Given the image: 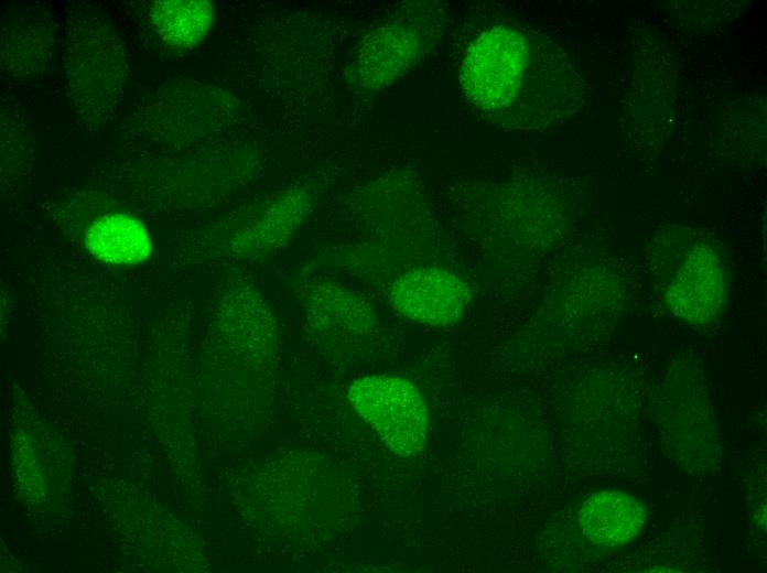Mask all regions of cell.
<instances>
[{
	"label": "cell",
	"mask_w": 767,
	"mask_h": 573,
	"mask_svg": "<svg viewBox=\"0 0 767 573\" xmlns=\"http://www.w3.org/2000/svg\"><path fill=\"white\" fill-rule=\"evenodd\" d=\"M415 34L400 25L377 30L365 40L355 62L356 74L367 87H379L400 76L418 51Z\"/></svg>",
	"instance_id": "obj_6"
},
{
	"label": "cell",
	"mask_w": 767,
	"mask_h": 573,
	"mask_svg": "<svg viewBox=\"0 0 767 573\" xmlns=\"http://www.w3.org/2000/svg\"><path fill=\"white\" fill-rule=\"evenodd\" d=\"M317 298L318 301L313 300L311 303L314 321L324 323L335 333L360 331L369 321L365 304L346 290L330 286L325 294L321 292Z\"/></svg>",
	"instance_id": "obj_9"
},
{
	"label": "cell",
	"mask_w": 767,
	"mask_h": 573,
	"mask_svg": "<svg viewBox=\"0 0 767 573\" xmlns=\"http://www.w3.org/2000/svg\"><path fill=\"white\" fill-rule=\"evenodd\" d=\"M671 312L693 326L714 322L725 298V269L719 253L707 245L695 246L667 290Z\"/></svg>",
	"instance_id": "obj_4"
},
{
	"label": "cell",
	"mask_w": 767,
	"mask_h": 573,
	"mask_svg": "<svg viewBox=\"0 0 767 573\" xmlns=\"http://www.w3.org/2000/svg\"><path fill=\"white\" fill-rule=\"evenodd\" d=\"M646 520L644 505L633 495L602 490L591 495L579 512L583 534L593 543L617 547L634 540Z\"/></svg>",
	"instance_id": "obj_5"
},
{
	"label": "cell",
	"mask_w": 767,
	"mask_h": 573,
	"mask_svg": "<svg viewBox=\"0 0 767 573\" xmlns=\"http://www.w3.org/2000/svg\"><path fill=\"white\" fill-rule=\"evenodd\" d=\"M392 307L406 318L447 326L462 320L471 301L467 284L440 268H419L400 275L390 290Z\"/></svg>",
	"instance_id": "obj_3"
},
{
	"label": "cell",
	"mask_w": 767,
	"mask_h": 573,
	"mask_svg": "<svg viewBox=\"0 0 767 573\" xmlns=\"http://www.w3.org/2000/svg\"><path fill=\"white\" fill-rule=\"evenodd\" d=\"M85 244L95 258L115 264H137L148 259L152 250L143 224L126 214L98 218L88 228Z\"/></svg>",
	"instance_id": "obj_7"
},
{
	"label": "cell",
	"mask_w": 767,
	"mask_h": 573,
	"mask_svg": "<svg viewBox=\"0 0 767 573\" xmlns=\"http://www.w3.org/2000/svg\"><path fill=\"white\" fill-rule=\"evenodd\" d=\"M150 15L164 42L191 48L208 33L214 20V9L208 1H156Z\"/></svg>",
	"instance_id": "obj_8"
},
{
	"label": "cell",
	"mask_w": 767,
	"mask_h": 573,
	"mask_svg": "<svg viewBox=\"0 0 767 573\" xmlns=\"http://www.w3.org/2000/svg\"><path fill=\"white\" fill-rule=\"evenodd\" d=\"M348 400L380 440L401 456L420 453L429 434V411L419 389L393 375H369L356 379Z\"/></svg>",
	"instance_id": "obj_1"
},
{
	"label": "cell",
	"mask_w": 767,
	"mask_h": 573,
	"mask_svg": "<svg viewBox=\"0 0 767 573\" xmlns=\"http://www.w3.org/2000/svg\"><path fill=\"white\" fill-rule=\"evenodd\" d=\"M528 62L526 40L516 30L495 26L468 47L461 67L467 98L480 109L499 110L518 95Z\"/></svg>",
	"instance_id": "obj_2"
}]
</instances>
